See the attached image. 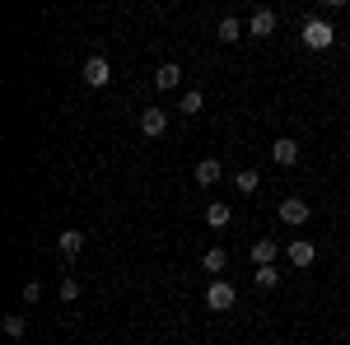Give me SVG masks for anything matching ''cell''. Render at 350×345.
Here are the masks:
<instances>
[{
	"mask_svg": "<svg viewBox=\"0 0 350 345\" xmlns=\"http://www.w3.org/2000/svg\"><path fill=\"white\" fill-rule=\"evenodd\" d=\"M332 42H336V28L327 24V19H308V24H304V47H308V52H327Z\"/></svg>",
	"mask_w": 350,
	"mask_h": 345,
	"instance_id": "6da1fadb",
	"label": "cell"
},
{
	"mask_svg": "<svg viewBox=\"0 0 350 345\" xmlns=\"http://www.w3.org/2000/svg\"><path fill=\"white\" fill-rule=\"evenodd\" d=\"M239 303V290L229 285V280H211V290H206V308L211 313H229Z\"/></svg>",
	"mask_w": 350,
	"mask_h": 345,
	"instance_id": "7a4b0ae2",
	"label": "cell"
},
{
	"mask_svg": "<svg viewBox=\"0 0 350 345\" xmlns=\"http://www.w3.org/2000/svg\"><path fill=\"white\" fill-rule=\"evenodd\" d=\"M80 75H84V84H89V89H108V80H112V66L103 61V56H89Z\"/></svg>",
	"mask_w": 350,
	"mask_h": 345,
	"instance_id": "3957f363",
	"label": "cell"
},
{
	"mask_svg": "<svg viewBox=\"0 0 350 345\" xmlns=\"http://www.w3.org/2000/svg\"><path fill=\"white\" fill-rule=\"evenodd\" d=\"M56 252H61V262H75L84 252V229H66V234L56 238Z\"/></svg>",
	"mask_w": 350,
	"mask_h": 345,
	"instance_id": "277c9868",
	"label": "cell"
},
{
	"mask_svg": "<svg viewBox=\"0 0 350 345\" xmlns=\"http://www.w3.org/2000/svg\"><path fill=\"white\" fill-rule=\"evenodd\" d=\"M140 131L150 135V140L163 135V131H168V112H163V107H145V112H140Z\"/></svg>",
	"mask_w": 350,
	"mask_h": 345,
	"instance_id": "5b68a950",
	"label": "cell"
},
{
	"mask_svg": "<svg viewBox=\"0 0 350 345\" xmlns=\"http://www.w3.org/2000/svg\"><path fill=\"white\" fill-rule=\"evenodd\" d=\"M280 224H308V201L285 196V201H280Z\"/></svg>",
	"mask_w": 350,
	"mask_h": 345,
	"instance_id": "8992f818",
	"label": "cell"
},
{
	"mask_svg": "<svg viewBox=\"0 0 350 345\" xmlns=\"http://www.w3.org/2000/svg\"><path fill=\"white\" fill-rule=\"evenodd\" d=\"M247 33H252V38H271V33H275V10H252Z\"/></svg>",
	"mask_w": 350,
	"mask_h": 345,
	"instance_id": "52a82bcc",
	"label": "cell"
},
{
	"mask_svg": "<svg viewBox=\"0 0 350 345\" xmlns=\"http://www.w3.org/2000/svg\"><path fill=\"white\" fill-rule=\"evenodd\" d=\"M271 159L280 163V168H295V163H299V145L290 140V135H285V140H275V145H271Z\"/></svg>",
	"mask_w": 350,
	"mask_h": 345,
	"instance_id": "ba28073f",
	"label": "cell"
},
{
	"mask_svg": "<svg viewBox=\"0 0 350 345\" xmlns=\"http://www.w3.org/2000/svg\"><path fill=\"white\" fill-rule=\"evenodd\" d=\"M313 262H318V247H313L308 238L290 243V266H313Z\"/></svg>",
	"mask_w": 350,
	"mask_h": 345,
	"instance_id": "9c48e42d",
	"label": "cell"
},
{
	"mask_svg": "<svg viewBox=\"0 0 350 345\" xmlns=\"http://www.w3.org/2000/svg\"><path fill=\"white\" fill-rule=\"evenodd\" d=\"M206 224H211V229H229V206H224V201H211V206H206Z\"/></svg>",
	"mask_w": 350,
	"mask_h": 345,
	"instance_id": "30bf717a",
	"label": "cell"
},
{
	"mask_svg": "<svg viewBox=\"0 0 350 345\" xmlns=\"http://www.w3.org/2000/svg\"><path fill=\"white\" fill-rule=\"evenodd\" d=\"M154 84H159V89H178V84H183V70L168 61V66H159V70H154Z\"/></svg>",
	"mask_w": 350,
	"mask_h": 345,
	"instance_id": "8fae6325",
	"label": "cell"
},
{
	"mask_svg": "<svg viewBox=\"0 0 350 345\" xmlns=\"http://www.w3.org/2000/svg\"><path fill=\"white\" fill-rule=\"evenodd\" d=\"M196 182H201V187H215L219 182V159H201V163H196Z\"/></svg>",
	"mask_w": 350,
	"mask_h": 345,
	"instance_id": "7c38bea8",
	"label": "cell"
},
{
	"mask_svg": "<svg viewBox=\"0 0 350 345\" xmlns=\"http://www.w3.org/2000/svg\"><path fill=\"white\" fill-rule=\"evenodd\" d=\"M201 266H206V271H211V275H215V280H219V271L229 266V252H224V247H211V252L201 257Z\"/></svg>",
	"mask_w": 350,
	"mask_h": 345,
	"instance_id": "4fadbf2b",
	"label": "cell"
},
{
	"mask_svg": "<svg viewBox=\"0 0 350 345\" xmlns=\"http://www.w3.org/2000/svg\"><path fill=\"white\" fill-rule=\"evenodd\" d=\"M252 262H257V266H271V262H275V243H271V238H257V243H252Z\"/></svg>",
	"mask_w": 350,
	"mask_h": 345,
	"instance_id": "5bb4252c",
	"label": "cell"
},
{
	"mask_svg": "<svg viewBox=\"0 0 350 345\" xmlns=\"http://www.w3.org/2000/svg\"><path fill=\"white\" fill-rule=\"evenodd\" d=\"M234 187H239L243 196H252V191H257V187H262V178H257V168H243L239 178H234Z\"/></svg>",
	"mask_w": 350,
	"mask_h": 345,
	"instance_id": "9a60e30c",
	"label": "cell"
},
{
	"mask_svg": "<svg viewBox=\"0 0 350 345\" xmlns=\"http://www.w3.org/2000/svg\"><path fill=\"white\" fill-rule=\"evenodd\" d=\"M215 33H219V42H239V38H243V24H239V19H219Z\"/></svg>",
	"mask_w": 350,
	"mask_h": 345,
	"instance_id": "2e32d148",
	"label": "cell"
},
{
	"mask_svg": "<svg viewBox=\"0 0 350 345\" xmlns=\"http://www.w3.org/2000/svg\"><path fill=\"white\" fill-rule=\"evenodd\" d=\"M183 112H187V117H196V112H201V107H206V98H201V89H187V94H183Z\"/></svg>",
	"mask_w": 350,
	"mask_h": 345,
	"instance_id": "e0dca14e",
	"label": "cell"
},
{
	"mask_svg": "<svg viewBox=\"0 0 350 345\" xmlns=\"http://www.w3.org/2000/svg\"><path fill=\"white\" fill-rule=\"evenodd\" d=\"M280 285V271L275 266H257V290H275Z\"/></svg>",
	"mask_w": 350,
	"mask_h": 345,
	"instance_id": "ac0fdd59",
	"label": "cell"
},
{
	"mask_svg": "<svg viewBox=\"0 0 350 345\" xmlns=\"http://www.w3.org/2000/svg\"><path fill=\"white\" fill-rule=\"evenodd\" d=\"M5 336H10V341H24V318H19V313L5 318Z\"/></svg>",
	"mask_w": 350,
	"mask_h": 345,
	"instance_id": "d6986e66",
	"label": "cell"
},
{
	"mask_svg": "<svg viewBox=\"0 0 350 345\" xmlns=\"http://www.w3.org/2000/svg\"><path fill=\"white\" fill-rule=\"evenodd\" d=\"M61 299L70 303V299H80V280H70V275H61Z\"/></svg>",
	"mask_w": 350,
	"mask_h": 345,
	"instance_id": "ffe728a7",
	"label": "cell"
},
{
	"mask_svg": "<svg viewBox=\"0 0 350 345\" xmlns=\"http://www.w3.org/2000/svg\"><path fill=\"white\" fill-rule=\"evenodd\" d=\"M24 299H28V303H38V299H42V285H38V280H28V285H24Z\"/></svg>",
	"mask_w": 350,
	"mask_h": 345,
	"instance_id": "44dd1931",
	"label": "cell"
}]
</instances>
